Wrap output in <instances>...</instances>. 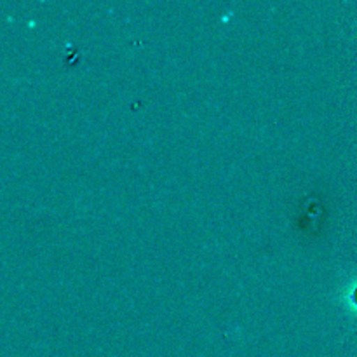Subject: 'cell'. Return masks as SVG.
Listing matches in <instances>:
<instances>
[{
    "mask_svg": "<svg viewBox=\"0 0 357 357\" xmlns=\"http://www.w3.org/2000/svg\"><path fill=\"white\" fill-rule=\"evenodd\" d=\"M356 300H357V291H356Z\"/></svg>",
    "mask_w": 357,
    "mask_h": 357,
    "instance_id": "obj_1",
    "label": "cell"
}]
</instances>
